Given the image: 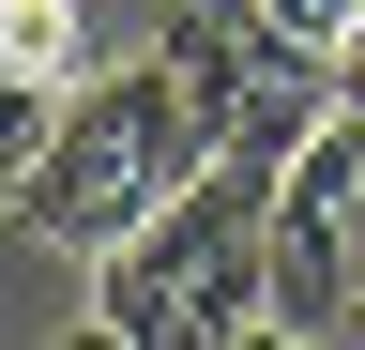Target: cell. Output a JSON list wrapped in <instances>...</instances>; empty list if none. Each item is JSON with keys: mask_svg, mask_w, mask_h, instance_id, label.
<instances>
[{"mask_svg": "<svg viewBox=\"0 0 365 350\" xmlns=\"http://www.w3.org/2000/svg\"><path fill=\"white\" fill-rule=\"evenodd\" d=\"M198 168H213V122L182 107V76H168V61H107V76H76V92H61V138H46V183H31L16 229L107 259V244L153 229Z\"/></svg>", "mask_w": 365, "mask_h": 350, "instance_id": "1", "label": "cell"}, {"mask_svg": "<svg viewBox=\"0 0 365 350\" xmlns=\"http://www.w3.org/2000/svg\"><path fill=\"white\" fill-rule=\"evenodd\" d=\"M274 183H289V168L213 153L137 244L91 259V304H107L137 350H228V335L259 320V229H274Z\"/></svg>", "mask_w": 365, "mask_h": 350, "instance_id": "2", "label": "cell"}, {"mask_svg": "<svg viewBox=\"0 0 365 350\" xmlns=\"http://www.w3.org/2000/svg\"><path fill=\"white\" fill-rule=\"evenodd\" d=\"M350 289H365V107H335V122L289 153V183H274V229H259V320L350 335Z\"/></svg>", "mask_w": 365, "mask_h": 350, "instance_id": "3", "label": "cell"}, {"mask_svg": "<svg viewBox=\"0 0 365 350\" xmlns=\"http://www.w3.org/2000/svg\"><path fill=\"white\" fill-rule=\"evenodd\" d=\"M350 92H335V46H304V31H274V46L244 61V107H228V153L244 168H289L319 122H335Z\"/></svg>", "mask_w": 365, "mask_h": 350, "instance_id": "4", "label": "cell"}, {"mask_svg": "<svg viewBox=\"0 0 365 350\" xmlns=\"http://www.w3.org/2000/svg\"><path fill=\"white\" fill-rule=\"evenodd\" d=\"M46 138H61V76H16V61H0V213H31Z\"/></svg>", "mask_w": 365, "mask_h": 350, "instance_id": "5", "label": "cell"}, {"mask_svg": "<svg viewBox=\"0 0 365 350\" xmlns=\"http://www.w3.org/2000/svg\"><path fill=\"white\" fill-rule=\"evenodd\" d=\"M259 16H274V31H304V46H335V31L365 16V0H259Z\"/></svg>", "mask_w": 365, "mask_h": 350, "instance_id": "6", "label": "cell"}, {"mask_svg": "<svg viewBox=\"0 0 365 350\" xmlns=\"http://www.w3.org/2000/svg\"><path fill=\"white\" fill-rule=\"evenodd\" d=\"M46 350H137V335L107 320V304H91V320H76V335H46Z\"/></svg>", "mask_w": 365, "mask_h": 350, "instance_id": "7", "label": "cell"}, {"mask_svg": "<svg viewBox=\"0 0 365 350\" xmlns=\"http://www.w3.org/2000/svg\"><path fill=\"white\" fill-rule=\"evenodd\" d=\"M335 92H350V107H365V16H350V31H335Z\"/></svg>", "mask_w": 365, "mask_h": 350, "instance_id": "8", "label": "cell"}, {"mask_svg": "<svg viewBox=\"0 0 365 350\" xmlns=\"http://www.w3.org/2000/svg\"><path fill=\"white\" fill-rule=\"evenodd\" d=\"M228 350H335V335H289V320H244V335H228Z\"/></svg>", "mask_w": 365, "mask_h": 350, "instance_id": "9", "label": "cell"}, {"mask_svg": "<svg viewBox=\"0 0 365 350\" xmlns=\"http://www.w3.org/2000/svg\"><path fill=\"white\" fill-rule=\"evenodd\" d=\"M335 350H365V289H350V335H335Z\"/></svg>", "mask_w": 365, "mask_h": 350, "instance_id": "10", "label": "cell"}]
</instances>
